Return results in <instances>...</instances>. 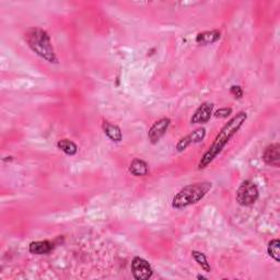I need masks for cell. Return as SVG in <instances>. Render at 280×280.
I'll return each instance as SVG.
<instances>
[{
  "mask_svg": "<svg viewBox=\"0 0 280 280\" xmlns=\"http://www.w3.org/2000/svg\"><path fill=\"white\" fill-rule=\"evenodd\" d=\"M246 119H248V113L246 112H239L238 114L229 119L228 123L218 132V135L212 142L208 150L204 153L202 159L199 160V170L206 169L209 164L215 161V159L222 152L225 146L230 143V140L241 129L243 124L246 122Z\"/></svg>",
  "mask_w": 280,
  "mask_h": 280,
  "instance_id": "obj_1",
  "label": "cell"
},
{
  "mask_svg": "<svg viewBox=\"0 0 280 280\" xmlns=\"http://www.w3.org/2000/svg\"><path fill=\"white\" fill-rule=\"evenodd\" d=\"M24 41L35 54L50 64H58V57L53 48L48 32L41 28H30L24 33Z\"/></svg>",
  "mask_w": 280,
  "mask_h": 280,
  "instance_id": "obj_2",
  "label": "cell"
},
{
  "mask_svg": "<svg viewBox=\"0 0 280 280\" xmlns=\"http://www.w3.org/2000/svg\"><path fill=\"white\" fill-rule=\"evenodd\" d=\"M212 189L211 182H197L184 186L172 199V207L174 209H184L195 205L204 199Z\"/></svg>",
  "mask_w": 280,
  "mask_h": 280,
  "instance_id": "obj_3",
  "label": "cell"
},
{
  "mask_svg": "<svg viewBox=\"0 0 280 280\" xmlns=\"http://www.w3.org/2000/svg\"><path fill=\"white\" fill-rule=\"evenodd\" d=\"M259 198V190L257 185L250 181V179H245L241 184H240L239 189L237 190L236 199L239 205L243 206V207H250V206L254 205Z\"/></svg>",
  "mask_w": 280,
  "mask_h": 280,
  "instance_id": "obj_4",
  "label": "cell"
},
{
  "mask_svg": "<svg viewBox=\"0 0 280 280\" xmlns=\"http://www.w3.org/2000/svg\"><path fill=\"white\" fill-rule=\"evenodd\" d=\"M130 269L132 276L137 280H148L153 275V269L149 262L140 256L132 258Z\"/></svg>",
  "mask_w": 280,
  "mask_h": 280,
  "instance_id": "obj_5",
  "label": "cell"
},
{
  "mask_svg": "<svg viewBox=\"0 0 280 280\" xmlns=\"http://www.w3.org/2000/svg\"><path fill=\"white\" fill-rule=\"evenodd\" d=\"M170 125L171 119L169 117H162L153 123L148 131L149 142L152 145L158 144L160 142V139H161L165 135V132L168 131Z\"/></svg>",
  "mask_w": 280,
  "mask_h": 280,
  "instance_id": "obj_6",
  "label": "cell"
},
{
  "mask_svg": "<svg viewBox=\"0 0 280 280\" xmlns=\"http://www.w3.org/2000/svg\"><path fill=\"white\" fill-rule=\"evenodd\" d=\"M206 132H207V131H206V129L204 127H201V128L195 129L194 131H192L191 134L186 135L185 137L181 138L178 140V143L175 146L176 151L177 152H183V151H185L186 149H188L190 146L202 143L206 137Z\"/></svg>",
  "mask_w": 280,
  "mask_h": 280,
  "instance_id": "obj_7",
  "label": "cell"
},
{
  "mask_svg": "<svg viewBox=\"0 0 280 280\" xmlns=\"http://www.w3.org/2000/svg\"><path fill=\"white\" fill-rule=\"evenodd\" d=\"M215 104L211 102H204L198 106L194 114L191 117V124H206L209 122L213 114Z\"/></svg>",
  "mask_w": 280,
  "mask_h": 280,
  "instance_id": "obj_8",
  "label": "cell"
},
{
  "mask_svg": "<svg viewBox=\"0 0 280 280\" xmlns=\"http://www.w3.org/2000/svg\"><path fill=\"white\" fill-rule=\"evenodd\" d=\"M262 159L267 165L279 168V165H280V145L278 143L268 145L263 152Z\"/></svg>",
  "mask_w": 280,
  "mask_h": 280,
  "instance_id": "obj_9",
  "label": "cell"
},
{
  "mask_svg": "<svg viewBox=\"0 0 280 280\" xmlns=\"http://www.w3.org/2000/svg\"><path fill=\"white\" fill-rule=\"evenodd\" d=\"M54 249V243L49 240L42 241H33L29 244V252L33 255H46Z\"/></svg>",
  "mask_w": 280,
  "mask_h": 280,
  "instance_id": "obj_10",
  "label": "cell"
},
{
  "mask_svg": "<svg viewBox=\"0 0 280 280\" xmlns=\"http://www.w3.org/2000/svg\"><path fill=\"white\" fill-rule=\"evenodd\" d=\"M102 129L105 136L108 137L113 143H121L123 140V132L122 129L117 125L111 122L104 121L102 124Z\"/></svg>",
  "mask_w": 280,
  "mask_h": 280,
  "instance_id": "obj_11",
  "label": "cell"
},
{
  "mask_svg": "<svg viewBox=\"0 0 280 280\" xmlns=\"http://www.w3.org/2000/svg\"><path fill=\"white\" fill-rule=\"evenodd\" d=\"M220 37H221V32L219 30H211L198 33L195 41L199 45H211L218 42Z\"/></svg>",
  "mask_w": 280,
  "mask_h": 280,
  "instance_id": "obj_12",
  "label": "cell"
},
{
  "mask_svg": "<svg viewBox=\"0 0 280 280\" xmlns=\"http://www.w3.org/2000/svg\"><path fill=\"white\" fill-rule=\"evenodd\" d=\"M148 164L142 159H134L129 164V172L134 176H146L148 174Z\"/></svg>",
  "mask_w": 280,
  "mask_h": 280,
  "instance_id": "obj_13",
  "label": "cell"
},
{
  "mask_svg": "<svg viewBox=\"0 0 280 280\" xmlns=\"http://www.w3.org/2000/svg\"><path fill=\"white\" fill-rule=\"evenodd\" d=\"M57 147L58 149H61L65 155L67 156H76L78 152V146L72 142V140L69 139H61L57 143Z\"/></svg>",
  "mask_w": 280,
  "mask_h": 280,
  "instance_id": "obj_14",
  "label": "cell"
},
{
  "mask_svg": "<svg viewBox=\"0 0 280 280\" xmlns=\"http://www.w3.org/2000/svg\"><path fill=\"white\" fill-rule=\"evenodd\" d=\"M192 257L194 258V261L197 263V265L201 267L204 271L210 272L211 271V266L208 262L207 256H206L203 252L199 251H192Z\"/></svg>",
  "mask_w": 280,
  "mask_h": 280,
  "instance_id": "obj_15",
  "label": "cell"
},
{
  "mask_svg": "<svg viewBox=\"0 0 280 280\" xmlns=\"http://www.w3.org/2000/svg\"><path fill=\"white\" fill-rule=\"evenodd\" d=\"M267 254L276 263L280 262V241L279 239H272L267 244Z\"/></svg>",
  "mask_w": 280,
  "mask_h": 280,
  "instance_id": "obj_16",
  "label": "cell"
},
{
  "mask_svg": "<svg viewBox=\"0 0 280 280\" xmlns=\"http://www.w3.org/2000/svg\"><path fill=\"white\" fill-rule=\"evenodd\" d=\"M232 112L231 108H221L213 113V116L217 118H228L232 114Z\"/></svg>",
  "mask_w": 280,
  "mask_h": 280,
  "instance_id": "obj_17",
  "label": "cell"
},
{
  "mask_svg": "<svg viewBox=\"0 0 280 280\" xmlns=\"http://www.w3.org/2000/svg\"><path fill=\"white\" fill-rule=\"evenodd\" d=\"M230 93L236 99H238V100L242 99L243 95H244V92H243V89H242L241 85H232L231 88H230Z\"/></svg>",
  "mask_w": 280,
  "mask_h": 280,
  "instance_id": "obj_18",
  "label": "cell"
},
{
  "mask_svg": "<svg viewBox=\"0 0 280 280\" xmlns=\"http://www.w3.org/2000/svg\"><path fill=\"white\" fill-rule=\"evenodd\" d=\"M197 279H207V277L202 276V275H198V276H197Z\"/></svg>",
  "mask_w": 280,
  "mask_h": 280,
  "instance_id": "obj_19",
  "label": "cell"
}]
</instances>
